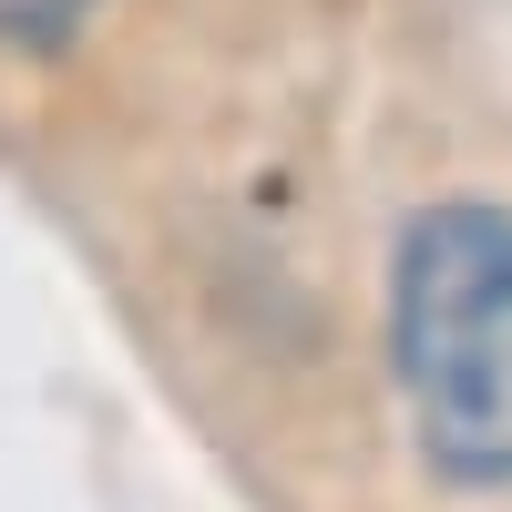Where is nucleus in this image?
I'll list each match as a JSON object with an SVG mask.
<instances>
[{
    "mask_svg": "<svg viewBox=\"0 0 512 512\" xmlns=\"http://www.w3.org/2000/svg\"><path fill=\"white\" fill-rule=\"evenodd\" d=\"M390 379L420 451L512 492V205H420L390 267Z\"/></svg>",
    "mask_w": 512,
    "mask_h": 512,
    "instance_id": "1",
    "label": "nucleus"
},
{
    "mask_svg": "<svg viewBox=\"0 0 512 512\" xmlns=\"http://www.w3.org/2000/svg\"><path fill=\"white\" fill-rule=\"evenodd\" d=\"M93 11H103V0H0V41H62Z\"/></svg>",
    "mask_w": 512,
    "mask_h": 512,
    "instance_id": "2",
    "label": "nucleus"
}]
</instances>
